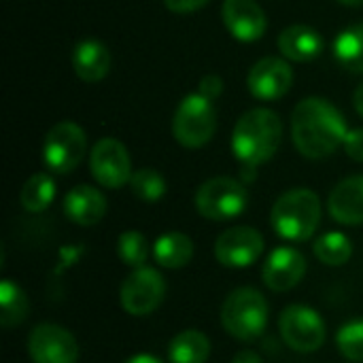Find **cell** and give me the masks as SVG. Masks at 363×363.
Wrapping results in <instances>:
<instances>
[{"label": "cell", "instance_id": "1", "mask_svg": "<svg viewBox=\"0 0 363 363\" xmlns=\"http://www.w3.org/2000/svg\"><path fill=\"white\" fill-rule=\"evenodd\" d=\"M342 113L325 98L302 100L291 115V134L298 151L308 160L332 155L347 138Z\"/></svg>", "mask_w": 363, "mask_h": 363}, {"label": "cell", "instance_id": "2", "mask_svg": "<svg viewBox=\"0 0 363 363\" xmlns=\"http://www.w3.org/2000/svg\"><path fill=\"white\" fill-rule=\"evenodd\" d=\"M283 140V123L270 108H253L245 113L232 134V151L245 168L266 164Z\"/></svg>", "mask_w": 363, "mask_h": 363}, {"label": "cell", "instance_id": "3", "mask_svg": "<svg viewBox=\"0 0 363 363\" xmlns=\"http://www.w3.org/2000/svg\"><path fill=\"white\" fill-rule=\"evenodd\" d=\"M321 221V200L311 189H291L283 194L270 213L272 230L289 242L313 238Z\"/></svg>", "mask_w": 363, "mask_h": 363}, {"label": "cell", "instance_id": "4", "mask_svg": "<svg viewBox=\"0 0 363 363\" xmlns=\"http://www.w3.org/2000/svg\"><path fill=\"white\" fill-rule=\"evenodd\" d=\"M219 319L232 338L251 342L266 332L270 308L262 291L253 287H238L223 300Z\"/></svg>", "mask_w": 363, "mask_h": 363}, {"label": "cell", "instance_id": "5", "mask_svg": "<svg viewBox=\"0 0 363 363\" xmlns=\"http://www.w3.org/2000/svg\"><path fill=\"white\" fill-rule=\"evenodd\" d=\"M217 130V115L213 108V100L204 94H189L181 100L174 119L172 132L174 138L189 149H198L206 145Z\"/></svg>", "mask_w": 363, "mask_h": 363}, {"label": "cell", "instance_id": "6", "mask_svg": "<svg viewBox=\"0 0 363 363\" xmlns=\"http://www.w3.org/2000/svg\"><path fill=\"white\" fill-rule=\"evenodd\" d=\"M249 194L245 185L230 177H215L196 191V208L204 219L230 221L245 213Z\"/></svg>", "mask_w": 363, "mask_h": 363}, {"label": "cell", "instance_id": "7", "mask_svg": "<svg viewBox=\"0 0 363 363\" xmlns=\"http://www.w3.org/2000/svg\"><path fill=\"white\" fill-rule=\"evenodd\" d=\"M279 332L283 342L296 353H317L325 342L323 317L304 304L283 308L279 317Z\"/></svg>", "mask_w": 363, "mask_h": 363}, {"label": "cell", "instance_id": "8", "mask_svg": "<svg viewBox=\"0 0 363 363\" xmlns=\"http://www.w3.org/2000/svg\"><path fill=\"white\" fill-rule=\"evenodd\" d=\"M166 298V281L160 270L143 266L134 268L119 289V302L132 317L153 315Z\"/></svg>", "mask_w": 363, "mask_h": 363}, {"label": "cell", "instance_id": "9", "mask_svg": "<svg viewBox=\"0 0 363 363\" xmlns=\"http://www.w3.org/2000/svg\"><path fill=\"white\" fill-rule=\"evenodd\" d=\"M85 149H87L85 132L72 121H62L47 132L43 145V160L51 172L68 174L81 164Z\"/></svg>", "mask_w": 363, "mask_h": 363}, {"label": "cell", "instance_id": "10", "mask_svg": "<svg viewBox=\"0 0 363 363\" xmlns=\"http://www.w3.org/2000/svg\"><path fill=\"white\" fill-rule=\"evenodd\" d=\"M28 355L32 363H77L79 342L62 325L38 323L28 334Z\"/></svg>", "mask_w": 363, "mask_h": 363}, {"label": "cell", "instance_id": "11", "mask_svg": "<svg viewBox=\"0 0 363 363\" xmlns=\"http://www.w3.org/2000/svg\"><path fill=\"white\" fill-rule=\"evenodd\" d=\"M264 236L249 225H236L225 230L215 240V259L225 268H249L264 253Z\"/></svg>", "mask_w": 363, "mask_h": 363}, {"label": "cell", "instance_id": "12", "mask_svg": "<svg viewBox=\"0 0 363 363\" xmlns=\"http://www.w3.org/2000/svg\"><path fill=\"white\" fill-rule=\"evenodd\" d=\"M89 168L94 179L106 189L123 187L134 174L128 149L115 138H102L96 143L89 155Z\"/></svg>", "mask_w": 363, "mask_h": 363}, {"label": "cell", "instance_id": "13", "mask_svg": "<svg viewBox=\"0 0 363 363\" xmlns=\"http://www.w3.org/2000/svg\"><path fill=\"white\" fill-rule=\"evenodd\" d=\"M306 257L294 249V247H277L268 253L264 268H262V279L264 285L277 294L289 291L298 287L306 274Z\"/></svg>", "mask_w": 363, "mask_h": 363}, {"label": "cell", "instance_id": "14", "mask_svg": "<svg viewBox=\"0 0 363 363\" xmlns=\"http://www.w3.org/2000/svg\"><path fill=\"white\" fill-rule=\"evenodd\" d=\"M291 81L294 72L287 62L279 57H264L251 68L247 85L257 100H279L289 91Z\"/></svg>", "mask_w": 363, "mask_h": 363}, {"label": "cell", "instance_id": "15", "mask_svg": "<svg viewBox=\"0 0 363 363\" xmlns=\"http://www.w3.org/2000/svg\"><path fill=\"white\" fill-rule=\"evenodd\" d=\"M221 15L230 34L242 43L262 38L268 26L266 15L255 0H225Z\"/></svg>", "mask_w": 363, "mask_h": 363}, {"label": "cell", "instance_id": "16", "mask_svg": "<svg viewBox=\"0 0 363 363\" xmlns=\"http://www.w3.org/2000/svg\"><path fill=\"white\" fill-rule=\"evenodd\" d=\"M328 211L334 221L342 225H363V177H349L340 181L330 198Z\"/></svg>", "mask_w": 363, "mask_h": 363}, {"label": "cell", "instance_id": "17", "mask_svg": "<svg viewBox=\"0 0 363 363\" xmlns=\"http://www.w3.org/2000/svg\"><path fill=\"white\" fill-rule=\"evenodd\" d=\"M64 215L77 225H96L106 215V198L91 185H77L64 198Z\"/></svg>", "mask_w": 363, "mask_h": 363}, {"label": "cell", "instance_id": "18", "mask_svg": "<svg viewBox=\"0 0 363 363\" xmlns=\"http://www.w3.org/2000/svg\"><path fill=\"white\" fill-rule=\"evenodd\" d=\"M279 49L294 62H311L323 51V38L308 26H289L279 36Z\"/></svg>", "mask_w": 363, "mask_h": 363}, {"label": "cell", "instance_id": "19", "mask_svg": "<svg viewBox=\"0 0 363 363\" xmlns=\"http://www.w3.org/2000/svg\"><path fill=\"white\" fill-rule=\"evenodd\" d=\"M72 66H74V72L79 74V79H83L87 83H96L108 74L111 53L98 40H83L74 47Z\"/></svg>", "mask_w": 363, "mask_h": 363}, {"label": "cell", "instance_id": "20", "mask_svg": "<svg viewBox=\"0 0 363 363\" xmlns=\"http://www.w3.org/2000/svg\"><path fill=\"white\" fill-rule=\"evenodd\" d=\"M194 257V242L183 232H166L153 242V259L162 268L181 270Z\"/></svg>", "mask_w": 363, "mask_h": 363}, {"label": "cell", "instance_id": "21", "mask_svg": "<svg viewBox=\"0 0 363 363\" xmlns=\"http://www.w3.org/2000/svg\"><path fill=\"white\" fill-rule=\"evenodd\" d=\"M211 357V340L200 330H183L168 342L170 363H206Z\"/></svg>", "mask_w": 363, "mask_h": 363}, {"label": "cell", "instance_id": "22", "mask_svg": "<svg viewBox=\"0 0 363 363\" xmlns=\"http://www.w3.org/2000/svg\"><path fill=\"white\" fill-rule=\"evenodd\" d=\"M30 315V300L26 291L11 279H2L0 283V325L4 330H13L21 325Z\"/></svg>", "mask_w": 363, "mask_h": 363}, {"label": "cell", "instance_id": "23", "mask_svg": "<svg viewBox=\"0 0 363 363\" xmlns=\"http://www.w3.org/2000/svg\"><path fill=\"white\" fill-rule=\"evenodd\" d=\"M334 57L351 72H363V23L342 30L334 40Z\"/></svg>", "mask_w": 363, "mask_h": 363}, {"label": "cell", "instance_id": "24", "mask_svg": "<svg viewBox=\"0 0 363 363\" xmlns=\"http://www.w3.org/2000/svg\"><path fill=\"white\" fill-rule=\"evenodd\" d=\"M53 198H55V183H53L51 174H47V172L32 174L23 183L21 194H19V202L28 213L47 211L51 206Z\"/></svg>", "mask_w": 363, "mask_h": 363}, {"label": "cell", "instance_id": "25", "mask_svg": "<svg viewBox=\"0 0 363 363\" xmlns=\"http://www.w3.org/2000/svg\"><path fill=\"white\" fill-rule=\"evenodd\" d=\"M313 251L321 264L336 268V266H345L353 257V242L342 232H328L315 240Z\"/></svg>", "mask_w": 363, "mask_h": 363}, {"label": "cell", "instance_id": "26", "mask_svg": "<svg viewBox=\"0 0 363 363\" xmlns=\"http://www.w3.org/2000/svg\"><path fill=\"white\" fill-rule=\"evenodd\" d=\"M151 253L153 249L149 247V240L136 230H128L117 238V255L130 268H143Z\"/></svg>", "mask_w": 363, "mask_h": 363}, {"label": "cell", "instance_id": "27", "mask_svg": "<svg viewBox=\"0 0 363 363\" xmlns=\"http://www.w3.org/2000/svg\"><path fill=\"white\" fill-rule=\"evenodd\" d=\"M132 194L143 202H157L166 194V181L164 177L153 168H140L130 179Z\"/></svg>", "mask_w": 363, "mask_h": 363}, {"label": "cell", "instance_id": "28", "mask_svg": "<svg viewBox=\"0 0 363 363\" xmlns=\"http://www.w3.org/2000/svg\"><path fill=\"white\" fill-rule=\"evenodd\" d=\"M338 353L351 363H363V319L349 321L336 332Z\"/></svg>", "mask_w": 363, "mask_h": 363}, {"label": "cell", "instance_id": "29", "mask_svg": "<svg viewBox=\"0 0 363 363\" xmlns=\"http://www.w3.org/2000/svg\"><path fill=\"white\" fill-rule=\"evenodd\" d=\"M347 155L355 162H363V128L357 130H349L347 132V138L342 143Z\"/></svg>", "mask_w": 363, "mask_h": 363}, {"label": "cell", "instance_id": "30", "mask_svg": "<svg viewBox=\"0 0 363 363\" xmlns=\"http://www.w3.org/2000/svg\"><path fill=\"white\" fill-rule=\"evenodd\" d=\"M211 0H164V4L174 13H191L208 4Z\"/></svg>", "mask_w": 363, "mask_h": 363}, {"label": "cell", "instance_id": "31", "mask_svg": "<svg viewBox=\"0 0 363 363\" xmlns=\"http://www.w3.org/2000/svg\"><path fill=\"white\" fill-rule=\"evenodd\" d=\"M221 89H223V83H221V79L215 77V74L204 77L202 83H200V94H204V96L211 98V100H215V98L221 94Z\"/></svg>", "mask_w": 363, "mask_h": 363}, {"label": "cell", "instance_id": "32", "mask_svg": "<svg viewBox=\"0 0 363 363\" xmlns=\"http://www.w3.org/2000/svg\"><path fill=\"white\" fill-rule=\"evenodd\" d=\"M232 363H264V362H262V357H259L255 351H240V353H236V355H234Z\"/></svg>", "mask_w": 363, "mask_h": 363}, {"label": "cell", "instance_id": "33", "mask_svg": "<svg viewBox=\"0 0 363 363\" xmlns=\"http://www.w3.org/2000/svg\"><path fill=\"white\" fill-rule=\"evenodd\" d=\"M123 363H164L160 357L155 355H149V353H138V355H132L130 359H125Z\"/></svg>", "mask_w": 363, "mask_h": 363}, {"label": "cell", "instance_id": "34", "mask_svg": "<svg viewBox=\"0 0 363 363\" xmlns=\"http://www.w3.org/2000/svg\"><path fill=\"white\" fill-rule=\"evenodd\" d=\"M353 102H355L357 113L363 117V83L357 87V91H355V96H353Z\"/></svg>", "mask_w": 363, "mask_h": 363}, {"label": "cell", "instance_id": "35", "mask_svg": "<svg viewBox=\"0 0 363 363\" xmlns=\"http://www.w3.org/2000/svg\"><path fill=\"white\" fill-rule=\"evenodd\" d=\"M338 2L349 4V6H359V4H363V0H338Z\"/></svg>", "mask_w": 363, "mask_h": 363}]
</instances>
